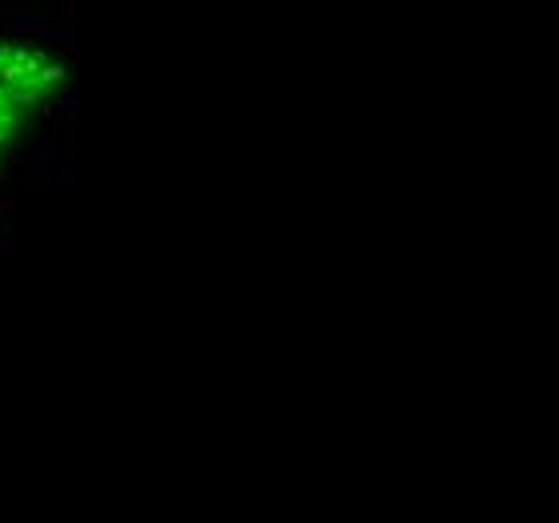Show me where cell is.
I'll return each instance as SVG.
<instances>
[{
    "label": "cell",
    "instance_id": "6da1fadb",
    "mask_svg": "<svg viewBox=\"0 0 559 523\" xmlns=\"http://www.w3.org/2000/svg\"><path fill=\"white\" fill-rule=\"evenodd\" d=\"M64 64L40 45L0 37V166L61 90Z\"/></svg>",
    "mask_w": 559,
    "mask_h": 523
}]
</instances>
